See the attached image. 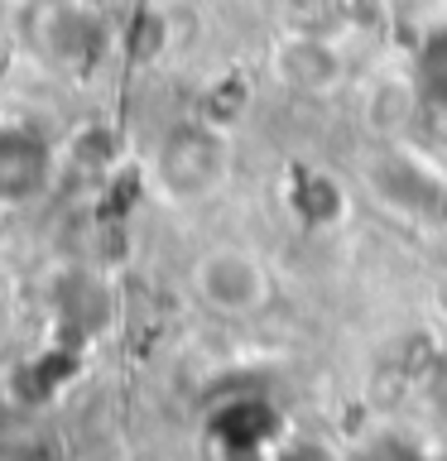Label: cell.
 I'll return each mask as SVG.
<instances>
[{
    "label": "cell",
    "instance_id": "1",
    "mask_svg": "<svg viewBox=\"0 0 447 461\" xmlns=\"http://www.w3.org/2000/svg\"><path fill=\"white\" fill-rule=\"evenodd\" d=\"M226 135L212 121L173 125L154 149V178L173 202H197L222 187L226 178Z\"/></svg>",
    "mask_w": 447,
    "mask_h": 461
},
{
    "label": "cell",
    "instance_id": "2",
    "mask_svg": "<svg viewBox=\"0 0 447 461\" xmlns=\"http://www.w3.org/2000/svg\"><path fill=\"white\" fill-rule=\"evenodd\" d=\"M193 294L222 317H251L269 303V269L245 245H212L193 265Z\"/></svg>",
    "mask_w": 447,
    "mask_h": 461
},
{
    "label": "cell",
    "instance_id": "3",
    "mask_svg": "<svg viewBox=\"0 0 447 461\" xmlns=\"http://www.w3.org/2000/svg\"><path fill=\"white\" fill-rule=\"evenodd\" d=\"M279 413L265 399H236L216 413L212 438L226 461H269L279 452Z\"/></svg>",
    "mask_w": 447,
    "mask_h": 461
},
{
    "label": "cell",
    "instance_id": "4",
    "mask_svg": "<svg viewBox=\"0 0 447 461\" xmlns=\"http://www.w3.org/2000/svg\"><path fill=\"white\" fill-rule=\"evenodd\" d=\"M49 178V149L29 130H0V197L24 202Z\"/></svg>",
    "mask_w": 447,
    "mask_h": 461
},
{
    "label": "cell",
    "instance_id": "5",
    "mask_svg": "<svg viewBox=\"0 0 447 461\" xmlns=\"http://www.w3.org/2000/svg\"><path fill=\"white\" fill-rule=\"evenodd\" d=\"M288 207L303 226H337L346 216V187L323 168H298L288 183Z\"/></svg>",
    "mask_w": 447,
    "mask_h": 461
},
{
    "label": "cell",
    "instance_id": "6",
    "mask_svg": "<svg viewBox=\"0 0 447 461\" xmlns=\"http://www.w3.org/2000/svg\"><path fill=\"white\" fill-rule=\"evenodd\" d=\"M414 92L428 111H447V24L428 29L414 49Z\"/></svg>",
    "mask_w": 447,
    "mask_h": 461
},
{
    "label": "cell",
    "instance_id": "7",
    "mask_svg": "<svg viewBox=\"0 0 447 461\" xmlns=\"http://www.w3.org/2000/svg\"><path fill=\"white\" fill-rule=\"evenodd\" d=\"M284 72L294 77L298 86H308V92H317V86H327L332 77H337V58H332L327 43H317V39H298L294 49L284 53Z\"/></svg>",
    "mask_w": 447,
    "mask_h": 461
},
{
    "label": "cell",
    "instance_id": "8",
    "mask_svg": "<svg viewBox=\"0 0 447 461\" xmlns=\"http://www.w3.org/2000/svg\"><path fill=\"white\" fill-rule=\"evenodd\" d=\"M346 461H433V456L418 442L399 438V432H375V438H366Z\"/></svg>",
    "mask_w": 447,
    "mask_h": 461
},
{
    "label": "cell",
    "instance_id": "9",
    "mask_svg": "<svg viewBox=\"0 0 447 461\" xmlns=\"http://www.w3.org/2000/svg\"><path fill=\"white\" fill-rule=\"evenodd\" d=\"M269 461H332L323 447H313V442H294V447H279Z\"/></svg>",
    "mask_w": 447,
    "mask_h": 461
},
{
    "label": "cell",
    "instance_id": "10",
    "mask_svg": "<svg viewBox=\"0 0 447 461\" xmlns=\"http://www.w3.org/2000/svg\"><path fill=\"white\" fill-rule=\"evenodd\" d=\"M428 389H433V399H438V409L447 413V351L433 360V375H428Z\"/></svg>",
    "mask_w": 447,
    "mask_h": 461
},
{
    "label": "cell",
    "instance_id": "11",
    "mask_svg": "<svg viewBox=\"0 0 447 461\" xmlns=\"http://www.w3.org/2000/svg\"><path fill=\"white\" fill-rule=\"evenodd\" d=\"M433 461H447V438H442V447H438V452H433Z\"/></svg>",
    "mask_w": 447,
    "mask_h": 461
},
{
    "label": "cell",
    "instance_id": "12",
    "mask_svg": "<svg viewBox=\"0 0 447 461\" xmlns=\"http://www.w3.org/2000/svg\"><path fill=\"white\" fill-rule=\"evenodd\" d=\"M360 5H380V0H360Z\"/></svg>",
    "mask_w": 447,
    "mask_h": 461
}]
</instances>
